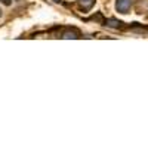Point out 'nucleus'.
<instances>
[{
	"label": "nucleus",
	"mask_w": 148,
	"mask_h": 148,
	"mask_svg": "<svg viewBox=\"0 0 148 148\" xmlns=\"http://www.w3.org/2000/svg\"><path fill=\"white\" fill-rule=\"evenodd\" d=\"M77 5L82 10H90L95 5V0H77Z\"/></svg>",
	"instance_id": "20e7f679"
},
{
	"label": "nucleus",
	"mask_w": 148,
	"mask_h": 148,
	"mask_svg": "<svg viewBox=\"0 0 148 148\" xmlns=\"http://www.w3.org/2000/svg\"><path fill=\"white\" fill-rule=\"evenodd\" d=\"M79 37H80V33L76 28H67L61 34V39H64V40H76Z\"/></svg>",
	"instance_id": "f03ea898"
},
{
	"label": "nucleus",
	"mask_w": 148,
	"mask_h": 148,
	"mask_svg": "<svg viewBox=\"0 0 148 148\" xmlns=\"http://www.w3.org/2000/svg\"><path fill=\"white\" fill-rule=\"evenodd\" d=\"M53 2H56V3H59V2H61V0H53Z\"/></svg>",
	"instance_id": "423d86ee"
},
{
	"label": "nucleus",
	"mask_w": 148,
	"mask_h": 148,
	"mask_svg": "<svg viewBox=\"0 0 148 148\" xmlns=\"http://www.w3.org/2000/svg\"><path fill=\"white\" fill-rule=\"evenodd\" d=\"M132 6H133V0H117L116 2L117 12L119 14H123V15L129 14V10H130Z\"/></svg>",
	"instance_id": "f257e3e1"
},
{
	"label": "nucleus",
	"mask_w": 148,
	"mask_h": 148,
	"mask_svg": "<svg viewBox=\"0 0 148 148\" xmlns=\"http://www.w3.org/2000/svg\"><path fill=\"white\" fill-rule=\"evenodd\" d=\"M104 25H107V27H110V28H116V30H119V28H123V22L119 21V19H116V18H110V19L105 21Z\"/></svg>",
	"instance_id": "7ed1b4c3"
},
{
	"label": "nucleus",
	"mask_w": 148,
	"mask_h": 148,
	"mask_svg": "<svg viewBox=\"0 0 148 148\" xmlns=\"http://www.w3.org/2000/svg\"><path fill=\"white\" fill-rule=\"evenodd\" d=\"M2 18H3V9L0 8V19H2Z\"/></svg>",
	"instance_id": "39448f33"
}]
</instances>
